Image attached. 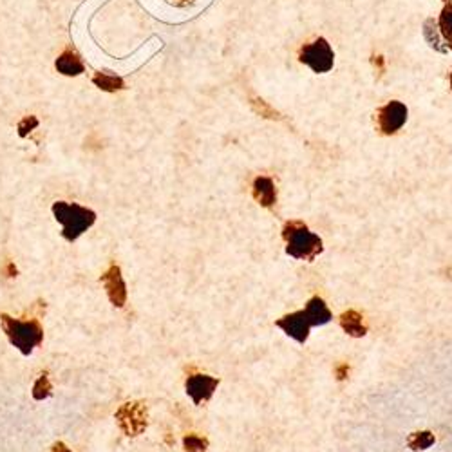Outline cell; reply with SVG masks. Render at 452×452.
I'll list each match as a JSON object with an SVG mask.
<instances>
[{"instance_id":"cell-1","label":"cell","mask_w":452,"mask_h":452,"mask_svg":"<svg viewBox=\"0 0 452 452\" xmlns=\"http://www.w3.org/2000/svg\"><path fill=\"white\" fill-rule=\"evenodd\" d=\"M0 324H2V329L11 346H15L22 355H31L33 351L43 342V328L36 319L20 320L2 313Z\"/></svg>"},{"instance_id":"cell-2","label":"cell","mask_w":452,"mask_h":452,"mask_svg":"<svg viewBox=\"0 0 452 452\" xmlns=\"http://www.w3.org/2000/svg\"><path fill=\"white\" fill-rule=\"evenodd\" d=\"M53 215L62 225V235L69 242L82 237L96 222V214L93 210L82 207V205L66 203V201H56L53 205Z\"/></svg>"},{"instance_id":"cell-3","label":"cell","mask_w":452,"mask_h":452,"mask_svg":"<svg viewBox=\"0 0 452 452\" xmlns=\"http://www.w3.org/2000/svg\"><path fill=\"white\" fill-rule=\"evenodd\" d=\"M282 237L286 241V252L295 259L313 261L322 252V239L308 230V226L299 221H292L284 226Z\"/></svg>"},{"instance_id":"cell-4","label":"cell","mask_w":452,"mask_h":452,"mask_svg":"<svg viewBox=\"0 0 452 452\" xmlns=\"http://www.w3.org/2000/svg\"><path fill=\"white\" fill-rule=\"evenodd\" d=\"M116 421L127 436H140L147 429V409L140 401H129L118 409Z\"/></svg>"},{"instance_id":"cell-5","label":"cell","mask_w":452,"mask_h":452,"mask_svg":"<svg viewBox=\"0 0 452 452\" xmlns=\"http://www.w3.org/2000/svg\"><path fill=\"white\" fill-rule=\"evenodd\" d=\"M333 60H335V56H333L332 47L324 38L308 43L300 51V62L312 67L315 73H328V71H332Z\"/></svg>"},{"instance_id":"cell-6","label":"cell","mask_w":452,"mask_h":452,"mask_svg":"<svg viewBox=\"0 0 452 452\" xmlns=\"http://www.w3.org/2000/svg\"><path fill=\"white\" fill-rule=\"evenodd\" d=\"M100 282H102L103 288H106L111 304L116 306V308H123L125 302H127V284H125V279L123 275H121L120 266H111V268L102 275Z\"/></svg>"},{"instance_id":"cell-7","label":"cell","mask_w":452,"mask_h":452,"mask_svg":"<svg viewBox=\"0 0 452 452\" xmlns=\"http://www.w3.org/2000/svg\"><path fill=\"white\" fill-rule=\"evenodd\" d=\"M407 121V107L401 102H389L379 111V125L384 134H394Z\"/></svg>"},{"instance_id":"cell-8","label":"cell","mask_w":452,"mask_h":452,"mask_svg":"<svg viewBox=\"0 0 452 452\" xmlns=\"http://www.w3.org/2000/svg\"><path fill=\"white\" fill-rule=\"evenodd\" d=\"M277 328H281L286 335L292 337L299 344H304L309 337L312 324H309L308 317H306V312H295L279 319Z\"/></svg>"},{"instance_id":"cell-9","label":"cell","mask_w":452,"mask_h":452,"mask_svg":"<svg viewBox=\"0 0 452 452\" xmlns=\"http://www.w3.org/2000/svg\"><path fill=\"white\" fill-rule=\"evenodd\" d=\"M219 386V380L208 374H192L187 380V394L194 400L195 406L203 404V401L210 400L212 394L215 393Z\"/></svg>"},{"instance_id":"cell-10","label":"cell","mask_w":452,"mask_h":452,"mask_svg":"<svg viewBox=\"0 0 452 452\" xmlns=\"http://www.w3.org/2000/svg\"><path fill=\"white\" fill-rule=\"evenodd\" d=\"M254 197L259 205L262 207H273L275 201H277V192H275V187H273V181L269 178H257L254 181Z\"/></svg>"},{"instance_id":"cell-11","label":"cell","mask_w":452,"mask_h":452,"mask_svg":"<svg viewBox=\"0 0 452 452\" xmlns=\"http://www.w3.org/2000/svg\"><path fill=\"white\" fill-rule=\"evenodd\" d=\"M304 312L312 326H324V324H328L332 320V312L328 309L326 302L322 299H319V297L309 299Z\"/></svg>"},{"instance_id":"cell-12","label":"cell","mask_w":452,"mask_h":452,"mask_svg":"<svg viewBox=\"0 0 452 452\" xmlns=\"http://www.w3.org/2000/svg\"><path fill=\"white\" fill-rule=\"evenodd\" d=\"M340 326H342V329L347 335L355 337V339H360V337H364L367 333V328L362 322V315L356 313L355 309H349V312L340 315Z\"/></svg>"},{"instance_id":"cell-13","label":"cell","mask_w":452,"mask_h":452,"mask_svg":"<svg viewBox=\"0 0 452 452\" xmlns=\"http://www.w3.org/2000/svg\"><path fill=\"white\" fill-rule=\"evenodd\" d=\"M56 69L66 76H78L83 73V63L74 51H66L56 60Z\"/></svg>"},{"instance_id":"cell-14","label":"cell","mask_w":452,"mask_h":452,"mask_svg":"<svg viewBox=\"0 0 452 452\" xmlns=\"http://www.w3.org/2000/svg\"><path fill=\"white\" fill-rule=\"evenodd\" d=\"M53 393V384L51 380H49V374L47 373H42L36 379L35 386H33V398H35L36 401H42L46 400V398L51 396Z\"/></svg>"},{"instance_id":"cell-15","label":"cell","mask_w":452,"mask_h":452,"mask_svg":"<svg viewBox=\"0 0 452 452\" xmlns=\"http://www.w3.org/2000/svg\"><path fill=\"white\" fill-rule=\"evenodd\" d=\"M407 443H409V447L413 448V451H425V448H429L431 445H434V436L429 431H421V433H414Z\"/></svg>"},{"instance_id":"cell-16","label":"cell","mask_w":452,"mask_h":452,"mask_svg":"<svg viewBox=\"0 0 452 452\" xmlns=\"http://www.w3.org/2000/svg\"><path fill=\"white\" fill-rule=\"evenodd\" d=\"M94 83L103 91H118L123 87V82H121L120 78L111 76V74H106V73H98L96 76H94Z\"/></svg>"},{"instance_id":"cell-17","label":"cell","mask_w":452,"mask_h":452,"mask_svg":"<svg viewBox=\"0 0 452 452\" xmlns=\"http://www.w3.org/2000/svg\"><path fill=\"white\" fill-rule=\"evenodd\" d=\"M183 447L187 452H207L208 441L197 434H188L183 440Z\"/></svg>"},{"instance_id":"cell-18","label":"cell","mask_w":452,"mask_h":452,"mask_svg":"<svg viewBox=\"0 0 452 452\" xmlns=\"http://www.w3.org/2000/svg\"><path fill=\"white\" fill-rule=\"evenodd\" d=\"M440 28H441V33L445 35V38L451 42V47H452V6H447V8L441 11Z\"/></svg>"},{"instance_id":"cell-19","label":"cell","mask_w":452,"mask_h":452,"mask_svg":"<svg viewBox=\"0 0 452 452\" xmlns=\"http://www.w3.org/2000/svg\"><path fill=\"white\" fill-rule=\"evenodd\" d=\"M49 452H73V451H71V448L67 447V445L63 443V441H56V443L53 445L51 451H49Z\"/></svg>"},{"instance_id":"cell-20","label":"cell","mask_w":452,"mask_h":452,"mask_svg":"<svg viewBox=\"0 0 452 452\" xmlns=\"http://www.w3.org/2000/svg\"><path fill=\"white\" fill-rule=\"evenodd\" d=\"M347 364H344V366H340L339 369H337V376H339V380H344L347 376Z\"/></svg>"},{"instance_id":"cell-21","label":"cell","mask_w":452,"mask_h":452,"mask_svg":"<svg viewBox=\"0 0 452 452\" xmlns=\"http://www.w3.org/2000/svg\"><path fill=\"white\" fill-rule=\"evenodd\" d=\"M16 268H15V264H13V262H9L8 264V277H16Z\"/></svg>"},{"instance_id":"cell-22","label":"cell","mask_w":452,"mask_h":452,"mask_svg":"<svg viewBox=\"0 0 452 452\" xmlns=\"http://www.w3.org/2000/svg\"><path fill=\"white\" fill-rule=\"evenodd\" d=\"M451 87H452V74H451Z\"/></svg>"}]
</instances>
